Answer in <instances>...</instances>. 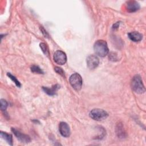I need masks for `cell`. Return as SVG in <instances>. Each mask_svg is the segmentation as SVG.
<instances>
[{"mask_svg": "<svg viewBox=\"0 0 146 146\" xmlns=\"http://www.w3.org/2000/svg\"><path fill=\"white\" fill-rule=\"evenodd\" d=\"M94 50L96 55L100 57L106 56L108 53V47L107 42L104 40H98L94 45Z\"/></svg>", "mask_w": 146, "mask_h": 146, "instance_id": "1", "label": "cell"}, {"mask_svg": "<svg viewBox=\"0 0 146 146\" xmlns=\"http://www.w3.org/2000/svg\"><path fill=\"white\" fill-rule=\"evenodd\" d=\"M131 88L137 94H143L145 92V87L143 83L141 76L139 75H135L131 81Z\"/></svg>", "mask_w": 146, "mask_h": 146, "instance_id": "2", "label": "cell"}, {"mask_svg": "<svg viewBox=\"0 0 146 146\" xmlns=\"http://www.w3.org/2000/svg\"><path fill=\"white\" fill-rule=\"evenodd\" d=\"M90 116L92 119L97 121H102L108 117V113L103 110L95 108L90 112Z\"/></svg>", "mask_w": 146, "mask_h": 146, "instance_id": "3", "label": "cell"}, {"mask_svg": "<svg viewBox=\"0 0 146 146\" xmlns=\"http://www.w3.org/2000/svg\"><path fill=\"white\" fill-rule=\"evenodd\" d=\"M70 83L72 88L76 91H79L82 86V79L78 73H74L70 77Z\"/></svg>", "mask_w": 146, "mask_h": 146, "instance_id": "4", "label": "cell"}, {"mask_svg": "<svg viewBox=\"0 0 146 146\" xmlns=\"http://www.w3.org/2000/svg\"><path fill=\"white\" fill-rule=\"evenodd\" d=\"M54 62L59 65H63L66 63L67 61V56L66 54L61 51L58 50L55 52L53 56Z\"/></svg>", "mask_w": 146, "mask_h": 146, "instance_id": "5", "label": "cell"}, {"mask_svg": "<svg viewBox=\"0 0 146 146\" xmlns=\"http://www.w3.org/2000/svg\"><path fill=\"white\" fill-rule=\"evenodd\" d=\"M86 62H87V67L90 70H94L98 66L99 63V60L98 58L94 55H89L87 58Z\"/></svg>", "mask_w": 146, "mask_h": 146, "instance_id": "6", "label": "cell"}, {"mask_svg": "<svg viewBox=\"0 0 146 146\" xmlns=\"http://www.w3.org/2000/svg\"><path fill=\"white\" fill-rule=\"evenodd\" d=\"M11 131L14 133V134L15 135L16 137L21 142L24 143H28L30 142L31 139L29 135L24 134V133H22L21 132H20L19 131H18V129L14 128H11Z\"/></svg>", "mask_w": 146, "mask_h": 146, "instance_id": "7", "label": "cell"}, {"mask_svg": "<svg viewBox=\"0 0 146 146\" xmlns=\"http://www.w3.org/2000/svg\"><path fill=\"white\" fill-rule=\"evenodd\" d=\"M59 131L61 135L64 137H69L71 133L69 125L67 123L64 121H62L59 123Z\"/></svg>", "mask_w": 146, "mask_h": 146, "instance_id": "8", "label": "cell"}, {"mask_svg": "<svg viewBox=\"0 0 146 146\" xmlns=\"http://www.w3.org/2000/svg\"><path fill=\"white\" fill-rule=\"evenodd\" d=\"M125 7L128 12L133 13L137 11L140 9V5L135 1H129L126 2Z\"/></svg>", "mask_w": 146, "mask_h": 146, "instance_id": "9", "label": "cell"}, {"mask_svg": "<svg viewBox=\"0 0 146 146\" xmlns=\"http://www.w3.org/2000/svg\"><path fill=\"white\" fill-rule=\"evenodd\" d=\"M128 38L135 42L140 41L143 38V35L137 31H132L128 34Z\"/></svg>", "mask_w": 146, "mask_h": 146, "instance_id": "10", "label": "cell"}, {"mask_svg": "<svg viewBox=\"0 0 146 146\" xmlns=\"http://www.w3.org/2000/svg\"><path fill=\"white\" fill-rule=\"evenodd\" d=\"M60 88V86L59 84H55L52 86V87L49 88L47 87H43V90L48 95L52 96L55 95L57 90Z\"/></svg>", "mask_w": 146, "mask_h": 146, "instance_id": "11", "label": "cell"}, {"mask_svg": "<svg viewBox=\"0 0 146 146\" xmlns=\"http://www.w3.org/2000/svg\"><path fill=\"white\" fill-rule=\"evenodd\" d=\"M116 132L118 137L120 138H124L125 137V132L121 123H118L117 124L116 127Z\"/></svg>", "mask_w": 146, "mask_h": 146, "instance_id": "12", "label": "cell"}, {"mask_svg": "<svg viewBox=\"0 0 146 146\" xmlns=\"http://www.w3.org/2000/svg\"><path fill=\"white\" fill-rule=\"evenodd\" d=\"M0 134H1V136L3 139H5L9 145H13V137L11 135L2 131L1 132Z\"/></svg>", "mask_w": 146, "mask_h": 146, "instance_id": "13", "label": "cell"}, {"mask_svg": "<svg viewBox=\"0 0 146 146\" xmlns=\"http://www.w3.org/2000/svg\"><path fill=\"white\" fill-rule=\"evenodd\" d=\"M31 71L34 73L43 74V72L42 71V70L38 66H35V65H33L31 67Z\"/></svg>", "mask_w": 146, "mask_h": 146, "instance_id": "14", "label": "cell"}, {"mask_svg": "<svg viewBox=\"0 0 146 146\" xmlns=\"http://www.w3.org/2000/svg\"><path fill=\"white\" fill-rule=\"evenodd\" d=\"M7 76L9 77V78L10 79H11L14 83H15V84H16V86H17V87H21V83H20V82L17 80V79L14 76H13V75H11L10 73H9V72H8L7 74Z\"/></svg>", "mask_w": 146, "mask_h": 146, "instance_id": "15", "label": "cell"}, {"mask_svg": "<svg viewBox=\"0 0 146 146\" xmlns=\"http://www.w3.org/2000/svg\"><path fill=\"white\" fill-rule=\"evenodd\" d=\"M8 106V103L5 99L1 100V109L2 111L5 112Z\"/></svg>", "mask_w": 146, "mask_h": 146, "instance_id": "16", "label": "cell"}, {"mask_svg": "<svg viewBox=\"0 0 146 146\" xmlns=\"http://www.w3.org/2000/svg\"><path fill=\"white\" fill-rule=\"evenodd\" d=\"M40 47L41 48V50H42L43 52L46 54L47 55L48 54V48L46 46V44L44 43H40Z\"/></svg>", "mask_w": 146, "mask_h": 146, "instance_id": "17", "label": "cell"}, {"mask_svg": "<svg viewBox=\"0 0 146 146\" xmlns=\"http://www.w3.org/2000/svg\"><path fill=\"white\" fill-rule=\"evenodd\" d=\"M54 70H55V71L58 74H59V75H60L62 76H64V71L62 70V68L59 67H55L54 68Z\"/></svg>", "mask_w": 146, "mask_h": 146, "instance_id": "18", "label": "cell"}, {"mask_svg": "<svg viewBox=\"0 0 146 146\" xmlns=\"http://www.w3.org/2000/svg\"><path fill=\"white\" fill-rule=\"evenodd\" d=\"M40 30L42 31V33H43V34L45 36V37H48V35L47 34V33L46 32V31L43 28V27H40Z\"/></svg>", "mask_w": 146, "mask_h": 146, "instance_id": "19", "label": "cell"}, {"mask_svg": "<svg viewBox=\"0 0 146 146\" xmlns=\"http://www.w3.org/2000/svg\"><path fill=\"white\" fill-rule=\"evenodd\" d=\"M119 22H117V23H116L113 25V29H116V28H117V27H119Z\"/></svg>", "mask_w": 146, "mask_h": 146, "instance_id": "20", "label": "cell"}]
</instances>
